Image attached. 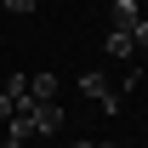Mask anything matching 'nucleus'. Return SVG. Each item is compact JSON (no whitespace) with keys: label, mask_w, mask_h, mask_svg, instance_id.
<instances>
[{"label":"nucleus","mask_w":148,"mask_h":148,"mask_svg":"<svg viewBox=\"0 0 148 148\" xmlns=\"http://www.w3.org/2000/svg\"><path fill=\"white\" fill-rule=\"evenodd\" d=\"M131 40H137V46H148V17L137 23V29H131Z\"/></svg>","instance_id":"8"},{"label":"nucleus","mask_w":148,"mask_h":148,"mask_svg":"<svg viewBox=\"0 0 148 148\" xmlns=\"http://www.w3.org/2000/svg\"><path fill=\"white\" fill-rule=\"evenodd\" d=\"M0 6H6V12H34L40 0H0Z\"/></svg>","instance_id":"7"},{"label":"nucleus","mask_w":148,"mask_h":148,"mask_svg":"<svg viewBox=\"0 0 148 148\" xmlns=\"http://www.w3.org/2000/svg\"><path fill=\"white\" fill-rule=\"evenodd\" d=\"M29 97L34 103H57V74H29Z\"/></svg>","instance_id":"4"},{"label":"nucleus","mask_w":148,"mask_h":148,"mask_svg":"<svg viewBox=\"0 0 148 148\" xmlns=\"http://www.w3.org/2000/svg\"><path fill=\"white\" fill-rule=\"evenodd\" d=\"M137 23H143V6L137 0H114L108 6V29H137Z\"/></svg>","instance_id":"3"},{"label":"nucleus","mask_w":148,"mask_h":148,"mask_svg":"<svg viewBox=\"0 0 148 148\" xmlns=\"http://www.w3.org/2000/svg\"><path fill=\"white\" fill-rule=\"evenodd\" d=\"M97 148H125V143H97Z\"/></svg>","instance_id":"12"},{"label":"nucleus","mask_w":148,"mask_h":148,"mask_svg":"<svg viewBox=\"0 0 148 148\" xmlns=\"http://www.w3.org/2000/svg\"><path fill=\"white\" fill-rule=\"evenodd\" d=\"M63 131V108L57 103H34V137H57Z\"/></svg>","instance_id":"2"},{"label":"nucleus","mask_w":148,"mask_h":148,"mask_svg":"<svg viewBox=\"0 0 148 148\" xmlns=\"http://www.w3.org/2000/svg\"><path fill=\"white\" fill-rule=\"evenodd\" d=\"M69 148H97V143H86V137H80V143H69Z\"/></svg>","instance_id":"11"},{"label":"nucleus","mask_w":148,"mask_h":148,"mask_svg":"<svg viewBox=\"0 0 148 148\" xmlns=\"http://www.w3.org/2000/svg\"><path fill=\"white\" fill-rule=\"evenodd\" d=\"M0 91L12 97V103H17V97H29V74H12V80H6V86H0Z\"/></svg>","instance_id":"6"},{"label":"nucleus","mask_w":148,"mask_h":148,"mask_svg":"<svg viewBox=\"0 0 148 148\" xmlns=\"http://www.w3.org/2000/svg\"><path fill=\"white\" fill-rule=\"evenodd\" d=\"M6 148H29V143H23V137H6Z\"/></svg>","instance_id":"10"},{"label":"nucleus","mask_w":148,"mask_h":148,"mask_svg":"<svg viewBox=\"0 0 148 148\" xmlns=\"http://www.w3.org/2000/svg\"><path fill=\"white\" fill-rule=\"evenodd\" d=\"M0 120H12V97H6V91H0Z\"/></svg>","instance_id":"9"},{"label":"nucleus","mask_w":148,"mask_h":148,"mask_svg":"<svg viewBox=\"0 0 148 148\" xmlns=\"http://www.w3.org/2000/svg\"><path fill=\"white\" fill-rule=\"evenodd\" d=\"M80 91L91 97V103H103L108 114H120V91H114V86L103 80V74H80Z\"/></svg>","instance_id":"1"},{"label":"nucleus","mask_w":148,"mask_h":148,"mask_svg":"<svg viewBox=\"0 0 148 148\" xmlns=\"http://www.w3.org/2000/svg\"><path fill=\"white\" fill-rule=\"evenodd\" d=\"M131 51H137V40H131V29H108V57L131 63Z\"/></svg>","instance_id":"5"}]
</instances>
